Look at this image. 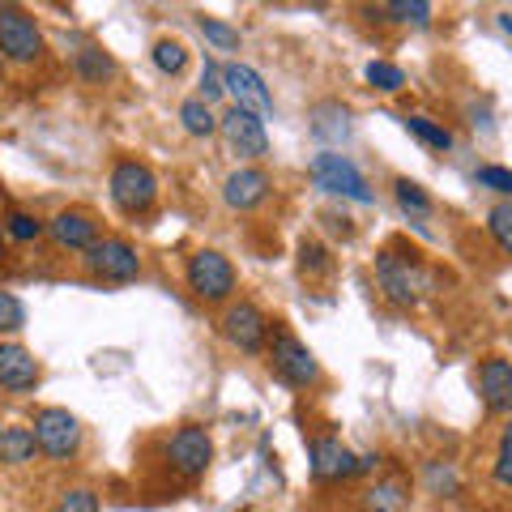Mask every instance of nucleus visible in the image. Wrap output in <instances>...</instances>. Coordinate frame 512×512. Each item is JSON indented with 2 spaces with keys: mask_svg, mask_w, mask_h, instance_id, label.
I'll use <instances>...</instances> for the list:
<instances>
[{
  "mask_svg": "<svg viewBox=\"0 0 512 512\" xmlns=\"http://www.w3.org/2000/svg\"><path fill=\"white\" fill-rule=\"evenodd\" d=\"M376 282L393 308H414V303H423L431 295V286H436V278H431L414 256H402L393 248H384L376 256Z\"/></svg>",
  "mask_w": 512,
  "mask_h": 512,
  "instance_id": "f257e3e1",
  "label": "nucleus"
},
{
  "mask_svg": "<svg viewBox=\"0 0 512 512\" xmlns=\"http://www.w3.org/2000/svg\"><path fill=\"white\" fill-rule=\"evenodd\" d=\"M5 239H9V235H5V227H0V256H5Z\"/></svg>",
  "mask_w": 512,
  "mask_h": 512,
  "instance_id": "ea45409f",
  "label": "nucleus"
},
{
  "mask_svg": "<svg viewBox=\"0 0 512 512\" xmlns=\"http://www.w3.org/2000/svg\"><path fill=\"white\" fill-rule=\"evenodd\" d=\"M478 393L491 414H512V359L491 355L478 363Z\"/></svg>",
  "mask_w": 512,
  "mask_h": 512,
  "instance_id": "dca6fc26",
  "label": "nucleus"
},
{
  "mask_svg": "<svg viewBox=\"0 0 512 512\" xmlns=\"http://www.w3.org/2000/svg\"><path fill=\"white\" fill-rule=\"evenodd\" d=\"M167 461H171V470L180 474V478H201L205 470H210V461H214V440H210V431L197 427V423L180 427V431H175V436L167 440Z\"/></svg>",
  "mask_w": 512,
  "mask_h": 512,
  "instance_id": "9d476101",
  "label": "nucleus"
},
{
  "mask_svg": "<svg viewBox=\"0 0 512 512\" xmlns=\"http://www.w3.org/2000/svg\"><path fill=\"white\" fill-rule=\"evenodd\" d=\"M380 466V457H372V453H367V457H359V474H372Z\"/></svg>",
  "mask_w": 512,
  "mask_h": 512,
  "instance_id": "4c0bfd02",
  "label": "nucleus"
},
{
  "mask_svg": "<svg viewBox=\"0 0 512 512\" xmlns=\"http://www.w3.org/2000/svg\"><path fill=\"white\" fill-rule=\"evenodd\" d=\"M478 184L512 201V171L508 167H478Z\"/></svg>",
  "mask_w": 512,
  "mask_h": 512,
  "instance_id": "c9c22d12",
  "label": "nucleus"
},
{
  "mask_svg": "<svg viewBox=\"0 0 512 512\" xmlns=\"http://www.w3.org/2000/svg\"><path fill=\"white\" fill-rule=\"evenodd\" d=\"M73 73H77V82H86V86H107L111 77H116V56L86 43L82 52L73 56Z\"/></svg>",
  "mask_w": 512,
  "mask_h": 512,
  "instance_id": "6ab92c4d",
  "label": "nucleus"
},
{
  "mask_svg": "<svg viewBox=\"0 0 512 512\" xmlns=\"http://www.w3.org/2000/svg\"><path fill=\"white\" fill-rule=\"evenodd\" d=\"M269 188H274V180H269L265 167H235L227 180H222V201H227L231 210L248 214L269 197Z\"/></svg>",
  "mask_w": 512,
  "mask_h": 512,
  "instance_id": "4468645a",
  "label": "nucleus"
},
{
  "mask_svg": "<svg viewBox=\"0 0 512 512\" xmlns=\"http://www.w3.org/2000/svg\"><path fill=\"white\" fill-rule=\"evenodd\" d=\"M107 192L120 214L141 218V214H150L158 201V175L146 163H137V158H120L107 175Z\"/></svg>",
  "mask_w": 512,
  "mask_h": 512,
  "instance_id": "f03ea898",
  "label": "nucleus"
},
{
  "mask_svg": "<svg viewBox=\"0 0 512 512\" xmlns=\"http://www.w3.org/2000/svg\"><path fill=\"white\" fill-rule=\"evenodd\" d=\"M487 231H491L495 244H500V248L512 256V201L491 205V214H487Z\"/></svg>",
  "mask_w": 512,
  "mask_h": 512,
  "instance_id": "c756f323",
  "label": "nucleus"
},
{
  "mask_svg": "<svg viewBox=\"0 0 512 512\" xmlns=\"http://www.w3.org/2000/svg\"><path fill=\"white\" fill-rule=\"evenodd\" d=\"M222 77H227V94L235 99V107L252 111L256 120H274V94H269L265 77L252 64H222Z\"/></svg>",
  "mask_w": 512,
  "mask_h": 512,
  "instance_id": "9b49d317",
  "label": "nucleus"
},
{
  "mask_svg": "<svg viewBox=\"0 0 512 512\" xmlns=\"http://www.w3.org/2000/svg\"><path fill=\"white\" fill-rule=\"evenodd\" d=\"M184 282L201 303H227L239 286V274H235L231 256H222L218 248H197L184 265Z\"/></svg>",
  "mask_w": 512,
  "mask_h": 512,
  "instance_id": "7ed1b4c3",
  "label": "nucleus"
},
{
  "mask_svg": "<svg viewBox=\"0 0 512 512\" xmlns=\"http://www.w3.org/2000/svg\"><path fill=\"white\" fill-rule=\"evenodd\" d=\"M363 77H367V82H372L376 90H384V94H397V90L406 86V69H402V64H389V60H372V64L363 69Z\"/></svg>",
  "mask_w": 512,
  "mask_h": 512,
  "instance_id": "bb28decb",
  "label": "nucleus"
},
{
  "mask_svg": "<svg viewBox=\"0 0 512 512\" xmlns=\"http://www.w3.org/2000/svg\"><path fill=\"white\" fill-rule=\"evenodd\" d=\"M0 56L9 64H35L43 56V30L18 5H0Z\"/></svg>",
  "mask_w": 512,
  "mask_h": 512,
  "instance_id": "0eeeda50",
  "label": "nucleus"
},
{
  "mask_svg": "<svg viewBox=\"0 0 512 512\" xmlns=\"http://www.w3.org/2000/svg\"><path fill=\"white\" fill-rule=\"evenodd\" d=\"M222 333H227V342L235 350H244V355L269 350V316L248 299L227 303V312H222Z\"/></svg>",
  "mask_w": 512,
  "mask_h": 512,
  "instance_id": "1a4fd4ad",
  "label": "nucleus"
},
{
  "mask_svg": "<svg viewBox=\"0 0 512 512\" xmlns=\"http://www.w3.org/2000/svg\"><path fill=\"white\" fill-rule=\"evenodd\" d=\"M47 235H52L56 248H69V252H90L99 244V222L86 210H60L52 222H47Z\"/></svg>",
  "mask_w": 512,
  "mask_h": 512,
  "instance_id": "2eb2a0df",
  "label": "nucleus"
},
{
  "mask_svg": "<svg viewBox=\"0 0 512 512\" xmlns=\"http://www.w3.org/2000/svg\"><path fill=\"white\" fill-rule=\"evenodd\" d=\"M56 512H103V504H99V495H94V491L73 487V491H64V495H60Z\"/></svg>",
  "mask_w": 512,
  "mask_h": 512,
  "instance_id": "f704fd0d",
  "label": "nucleus"
},
{
  "mask_svg": "<svg viewBox=\"0 0 512 512\" xmlns=\"http://www.w3.org/2000/svg\"><path fill=\"white\" fill-rule=\"evenodd\" d=\"M180 124H184L188 137H214L218 133V116L205 99H184L180 103Z\"/></svg>",
  "mask_w": 512,
  "mask_h": 512,
  "instance_id": "4be33fe9",
  "label": "nucleus"
},
{
  "mask_svg": "<svg viewBox=\"0 0 512 512\" xmlns=\"http://www.w3.org/2000/svg\"><path fill=\"white\" fill-rule=\"evenodd\" d=\"M39 384V359L22 342H0V389L30 393Z\"/></svg>",
  "mask_w": 512,
  "mask_h": 512,
  "instance_id": "f3484780",
  "label": "nucleus"
},
{
  "mask_svg": "<svg viewBox=\"0 0 512 512\" xmlns=\"http://www.w3.org/2000/svg\"><path fill=\"white\" fill-rule=\"evenodd\" d=\"M197 26H201V35L210 39L214 47H222V52H235V47L244 43V39H239V30H235V26H227L222 18H197Z\"/></svg>",
  "mask_w": 512,
  "mask_h": 512,
  "instance_id": "7c9ffc66",
  "label": "nucleus"
},
{
  "mask_svg": "<svg viewBox=\"0 0 512 512\" xmlns=\"http://www.w3.org/2000/svg\"><path fill=\"white\" fill-rule=\"evenodd\" d=\"M86 274L99 278V282H133L141 274V256L137 248L120 235H103L86 256H82Z\"/></svg>",
  "mask_w": 512,
  "mask_h": 512,
  "instance_id": "6e6552de",
  "label": "nucleus"
},
{
  "mask_svg": "<svg viewBox=\"0 0 512 512\" xmlns=\"http://www.w3.org/2000/svg\"><path fill=\"white\" fill-rule=\"evenodd\" d=\"M150 56H154V69L158 73L175 77V73H184V64H188V47L180 39H158Z\"/></svg>",
  "mask_w": 512,
  "mask_h": 512,
  "instance_id": "393cba45",
  "label": "nucleus"
},
{
  "mask_svg": "<svg viewBox=\"0 0 512 512\" xmlns=\"http://www.w3.org/2000/svg\"><path fill=\"white\" fill-rule=\"evenodd\" d=\"M26 329V303L13 291H0V333H22Z\"/></svg>",
  "mask_w": 512,
  "mask_h": 512,
  "instance_id": "2f4dec72",
  "label": "nucleus"
},
{
  "mask_svg": "<svg viewBox=\"0 0 512 512\" xmlns=\"http://www.w3.org/2000/svg\"><path fill=\"white\" fill-rule=\"evenodd\" d=\"M43 231H47V222H39L35 214H26V210H9L5 214V235L13 239V244H35Z\"/></svg>",
  "mask_w": 512,
  "mask_h": 512,
  "instance_id": "a878e982",
  "label": "nucleus"
},
{
  "mask_svg": "<svg viewBox=\"0 0 512 512\" xmlns=\"http://www.w3.org/2000/svg\"><path fill=\"white\" fill-rule=\"evenodd\" d=\"M427 483L436 487V491L444 487L448 495H453L457 491V474H453V466H440V461H431V466H427Z\"/></svg>",
  "mask_w": 512,
  "mask_h": 512,
  "instance_id": "e433bc0d",
  "label": "nucleus"
},
{
  "mask_svg": "<svg viewBox=\"0 0 512 512\" xmlns=\"http://www.w3.org/2000/svg\"><path fill=\"white\" fill-rule=\"evenodd\" d=\"M308 470L316 483H346V478L359 474V457L338 436H320L308 448Z\"/></svg>",
  "mask_w": 512,
  "mask_h": 512,
  "instance_id": "ddd939ff",
  "label": "nucleus"
},
{
  "mask_svg": "<svg viewBox=\"0 0 512 512\" xmlns=\"http://www.w3.org/2000/svg\"><path fill=\"white\" fill-rule=\"evenodd\" d=\"M30 427H35L39 453L52 461H69V457H77V448H82V423L64 406H43Z\"/></svg>",
  "mask_w": 512,
  "mask_h": 512,
  "instance_id": "423d86ee",
  "label": "nucleus"
},
{
  "mask_svg": "<svg viewBox=\"0 0 512 512\" xmlns=\"http://www.w3.org/2000/svg\"><path fill=\"white\" fill-rule=\"evenodd\" d=\"M0 77H5V56H0Z\"/></svg>",
  "mask_w": 512,
  "mask_h": 512,
  "instance_id": "a19ab883",
  "label": "nucleus"
},
{
  "mask_svg": "<svg viewBox=\"0 0 512 512\" xmlns=\"http://www.w3.org/2000/svg\"><path fill=\"white\" fill-rule=\"evenodd\" d=\"M393 197H397V205H402V214H410V218H431V210H436L431 197H427V188L406 180V175L393 180Z\"/></svg>",
  "mask_w": 512,
  "mask_h": 512,
  "instance_id": "5701e85b",
  "label": "nucleus"
},
{
  "mask_svg": "<svg viewBox=\"0 0 512 512\" xmlns=\"http://www.w3.org/2000/svg\"><path fill=\"white\" fill-rule=\"evenodd\" d=\"M218 133L227 137V146L239 154V158H265L269 154V133H265V120H256L252 111L244 107H231L227 116H218Z\"/></svg>",
  "mask_w": 512,
  "mask_h": 512,
  "instance_id": "f8f14e48",
  "label": "nucleus"
},
{
  "mask_svg": "<svg viewBox=\"0 0 512 512\" xmlns=\"http://www.w3.org/2000/svg\"><path fill=\"white\" fill-rule=\"evenodd\" d=\"M406 504H410L406 478H384V483L367 487V495H363V508L367 512H402Z\"/></svg>",
  "mask_w": 512,
  "mask_h": 512,
  "instance_id": "412c9836",
  "label": "nucleus"
},
{
  "mask_svg": "<svg viewBox=\"0 0 512 512\" xmlns=\"http://www.w3.org/2000/svg\"><path fill=\"white\" fill-rule=\"evenodd\" d=\"M308 175L316 180V188L333 192V197H346V201H359V205H372L376 192L367 188L363 171L350 163L346 154H333V150H320L312 163H308Z\"/></svg>",
  "mask_w": 512,
  "mask_h": 512,
  "instance_id": "39448f33",
  "label": "nucleus"
},
{
  "mask_svg": "<svg viewBox=\"0 0 512 512\" xmlns=\"http://www.w3.org/2000/svg\"><path fill=\"white\" fill-rule=\"evenodd\" d=\"M201 94H197V99H205V103H218L222 99V94H227V77H222V64L218 60H205L201 64Z\"/></svg>",
  "mask_w": 512,
  "mask_h": 512,
  "instance_id": "473e14b6",
  "label": "nucleus"
},
{
  "mask_svg": "<svg viewBox=\"0 0 512 512\" xmlns=\"http://www.w3.org/2000/svg\"><path fill=\"white\" fill-rule=\"evenodd\" d=\"M384 13H393V22H414V26L431 22V5H427V0H393V5H384Z\"/></svg>",
  "mask_w": 512,
  "mask_h": 512,
  "instance_id": "72a5a7b5",
  "label": "nucleus"
},
{
  "mask_svg": "<svg viewBox=\"0 0 512 512\" xmlns=\"http://www.w3.org/2000/svg\"><path fill=\"white\" fill-rule=\"evenodd\" d=\"M491 478H495V483H500V487H508V491H512V419L504 423V431H500V444H495Z\"/></svg>",
  "mask_w": 512,
  "mask_h": 512,
  "instance_id": "c85d7f7f",
  "label": "nucleus"
},
{
  "mask_svg": "<svg viewBox=\"0 0 512 512\" xmlns=\"http://www.w3.org/2000/svg\"><path fill=\"white\" fill-rule=\"evenodd\" d=\"M491 512H504V508H491Z\"/></svg>",
  "mask_w": 512,
  "mask_h": 512,
  "instance_id": "79ce46f5",
  "label": "nucleus"
},
{
  "mask_svg": "<svg viewBox=\"0 0 512 512\" xmlns=\"http://www.w3.org/2000/svg\"><path fill=\"white\" fill-rule=\"evenodd\" d=\"M406 128H410V137H419L431 150H453V133H448L444 124H436L431 116H406Z\"/></svg>",
  "mask_w": 512,
  "mask_h": 512,
  "instance_id": "b1692460",
  "label": "nucleus"
},
{
  "mask_svg": "<svg viewBox=\"0 0 512 512\" xmlns=\"http://www.w3.org/2000/svg\"><path fill=\"white\" fill-rule=\"evenodd\" d=\"M312 137L325 141V146H346L350 133H355V124H350V107L338 103V99H325L312 107Z\"/></svg>",
  "mask_w": 512,
  "mask_h": 512,
  "instance_id": "a211bd4d",
  "label": "nucleus"
},
{
  "mask_svg": "<svg viewBox=\"0 0 512 512\" xmlns=\"http://www.w3.org/2000/svg\"><path fill=\"white\" fill-rule=\"evenodd\" d=\"M0 431H5V427H0Z\"/></svg>",
  "mask_w": 512,
  "mask_h": 512,
  "instance_id": "37998d69",
  "label": "nucleus"
},
{
  "mask_svg": "<svg viewBox=\"0 0 512 512\" xmlns=\"http://www.w3.org/2000/svg\"><path fill=\"white\" fill-rule=\"evenodd\" d=\"M269 372H274L282 384H291V389H316L320 384L316 355L291 329H274V338H269Z\"/></svg>",
  "mask_w": 512,
  "mask_h": 512,
  "instance_id": "20e7f679",
  "label": "nucleus"
},
{
  "mask_svg": "<svg viewBox=\"0 0 512 512\" xmlns=\"http://www.w3.org/2000/svg\"><path fill=\"white\" fill-rule=\"evenodd\" d=\"M299 269L308 278H329L333 274V261H329L325 244H316V239H303V244H299Z\"/></svg>",
  "mask_w": 512,
  "mask_h": 512,
  "instance_id": "cd10ccee",
  "label": "nucleus"
},
{
  "mask_svg": "<svg viewBox=\"0 0 512 512\" xmlns=\"http://www.w3.org/2000/svg\"><path fill=\"white\" fill-rule=\"evenodd\" d=\"M500 26L508 30V35H512V13H504V18H500Z\"/></svg>",
  "mask_w": 512,
  "mask_h": 512,
  "instance_id": "58836bf2",
  "label": "nucleus"
},
{
  "mask_svg": "<svg viewBox=\"0 0 512 512\" xmlns=\"http://www.w3.org/2000/svg\"><path fill=\"white\" fill-rule=\"evenodd\" d=\"M35 453H39L35 427H5L0 431V466H26V461H35Z\"/></svg>",
  "mask_w": 512,
  "mask_h": 512,
  "instance_id": "aec40b11",
  "label": "nucleus"
}]
</instances>
